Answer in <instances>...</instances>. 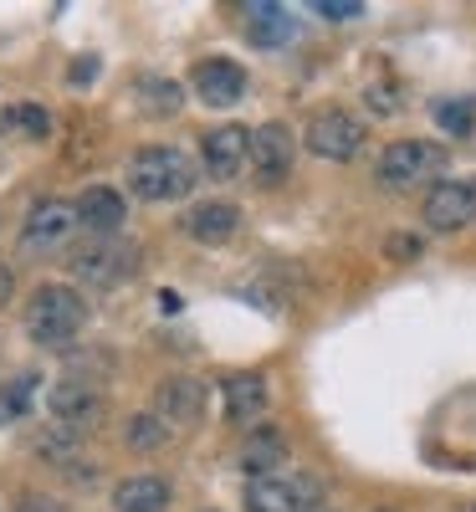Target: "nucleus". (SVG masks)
I'll list each match as a JSON object with an SVG mask.
<instances>
[{"label":"nucleus","mask_w":476,"mask_h":512,"mask_svg":"<svg viewBox=\"0 0 476 512\" xmlns=\"http://www.w3.org/2000/svg\"><path fill=\"white\" fill-rule=\"evenodd\" d=\"M123 441L134 446V451H159L169 441V420H159L154 410L149 415H134V420L123 425Z\"/></svg>","instance_id":"nucleus-22"},{"label":"nucleus","mask_w":476,"mask_h":512,"mask_svg":"<svg viewBox=\"0 0 476 512\" xmlns=\"http://www.w3.org/2000/svg\"><path fill=\"white\" fill-rule=\"evenodd\" d=\"M200 180V169L185 149L175 144H149L128 159V190L149 205H169V200H185Z\"/></svg>","instance_id":"nucleus-1"},{"label":"nucleus","mask_w":476,"mask_h":512,"mask_svg":"<svg viewBox=\"0 0 476 512\" xmlns=\"http://www.w3.org/2000/svg\"><path fill=\"white\" fill-rule=\"evenodd\" d=\"M323 482L308 472H277L262 482H246V512H318Z\"/></svg>","instance_id":"nucleus-6"},{"label":"nucleus","mask_w":476,"mask_h":512,"mask_svg":"<svg viewBox=\"0 0 476 512\" xmlns=\"http://www.w3.org/2000/svg\"><path fill=\"white\" fill-rule=\"evenodd\" d=\"M11 292H16V272H11L6 262H0V308L11 303Z\"/></svg>","instance_id":"nucleus-27"},{"label":"nucleus","mask_w":476,"mask_h":512,"mask_svg":"<svg viewBox=\"0 0 476 512\" xmlns=\"http://www.w3.org/2000/svg\"><path fill=\"white\" fill-rule=\"evenodd\" d=\"M11 512H67L62 502H52V497H21Z\"/></svg>","instance_id":"nucleus-26"},{"label":"nucleus","mask_w":476,"mask_h":512,"mask_svg":"<svg viewBox=\"0 0 476 512\" xmlns=\"http://www.w3.org/2000/svg\"><path fill=\"white\" fill-rule=\"evenodd\" d=\"M364 139H369V128H364V118H354L349 108H323V113H313L308 134H302V144H308L318 159H333V164L354 159V154L364 149Z\"/></svg>","instance_id":"nucleus-7"},{"label":"nucleus","mask_w":476,"mask_h":512,"mask_svg":"<svg viewBox=\"0 0 476 512\" xmlns=\"http://www.w3.org/2000/svg\"><path fill=\"white\" fill-rule=\"evenodd\" d=\"M236 461H241V472H246L251 482L277 477V466H287V436L277 431V425H256Z\"/></svg>","instance_id":"nucleus-16"},{"label":"nucleus","mask_w":476,"mask_h":512,"mask_svg":"<svg viewBox=\"0 0 476 512\" xmlns=\"http://www.w3.org/2000/svg\"><path fill=\"white\" fill-rule=\"evenodd\" d=\"M139 93H144V113L149 118H175L185 108V88L175 77H139Z\"/></svg>","instance_id":"nucleus-20"},{"label":"nucleus","mask_w":476,"mask_h":512,"mask_svg":"<svg viewBox=\"0 0 476 512\" xmlns=\"http://www.w3.org/2000/svg\"><path fill=\"white\" fill-rule=\"evenodd\" d=\"M236 226H241V210L231 200H205V205H195L185 216V231L200 246H226L236 236Z\"/></svg>","instance_id":"nucleus-17"},{"label":"nucleus","mask_w":476,"mask_h":512,"mask_svg":"<svg viewBox=\"0 0 476 512\" xmlns=\"http://www.w3.org/2000/svg\"><path fill=\"white\" fill-rule=\"evenodd\" d=\"M47 410H52V420L62 425V431L82 436V431H88V425L103 415V390H98V379H88V374L57 379L52 390H47Z\"/></svg>","instance_id":"nucleus-8"},{"label":"nucleus","mask_w":476,"mask_h":512,"mask_svg":"<svg viewBox=\"0 0 476 512\" xmlns=\"http://www.w3.org/2000/svg\"><path fill=\"white\" fill-rule=\"evenodd\" d=\"M67 267L82 287H118L139 272V246L128 236H82V246H72Z\"/></svg>","instance_id":"nucleus-4"},{"label":"nucleus","mask_w":476,"mask_h":512,"mask_svg":"<svg viewBox=\"0 0 476 512\" xmlns=\"http://www.w3.org/2000/svg\"><path fill=\"white\" fill-rule=\"evenodd\" d=\"M313 16H323V21H354V16H364V0H313Z\"/></svg>","instance_id":"nucleus-24"},{"label":"nucleus","mask_w":476,"mask_h":512,"mask_svg":"<svg viewBox=\"0 0 476 512\" xmlns=\"http://www.w3.org/2000/svg\"><path fill=\"white\" fill-rule=\"evenodd\" d=\"M190 88H195L210 108H231V103L246 98V67L231 62V57H205V62H195V72H190Z\"/></svg>","instance_id":"nucleus-12"},{"label":"nucleus","mask_w":476,"mask_h":512,"mask_svg":"<svg viewBox=\"0 0 476 512\" xmlns=\"http://www.w3.org/2000/svg\"><path fill=\"white\" fill-rule=\"evenodd\" d=\"M77 231H82L77 200H41V205H31V216H26V226H21L16 251L26 256V262H41V256L67 251Z\"/></svg>","instance_id":"nucleus-5"},{"label":"nucleus","mask_w":476,"mask_h":512,"mask_svg":"<svg viewBox=\"0 0 476 512\" xmlns=\"http://www.w3.org/2000/svg\"><path fill=\"white\" fill-rule=\"evenodd\" d=\"M446 164H451V154L436 139H395L379 154V185L384 190H420L430 180L441 185Z\"/></svg>","instance_id":"nucleus-3"},{"label":"nucleus","mask_w":476,"mask_h":512,"mask_svg":"<svg viewBox=\"0 0 476 512\" xmlns=\"http://www.w3.org/2000/svg\"><path fill=\"white\" fill-rule=\"evenodd\" d=\"M200 164L210 180H236L241 169L251 164V134L241 123H221L200 139Z\"/></svg>","instance_id":"nucleus-11"},{"label":"nucleus","mask_w":476,"mask_h":512,"mask_svg":"<svg viewBox=\"0 0 476 512\" xmlns=\"http://www.w3.org/2000/svg\"><path fill=\"white\" fill-rule=\"evenodd\" d=\"M267 410V379L262 374H231L226 379V415L231 425H251Z\"/></svg>","instance_id":"nucleus-19"},{"label":"nucleus","mask_w":476,"mask_h":512,"mask_svg":"<svg viewBox=\"0 0 476 512\" xmlns=\"http://www.w3.org/2000/svg\"><path fill=\"white\" fill-rule=\"evenodd\" d=\"M436 123L446 134H471V103H436Z\"/></svg>","instance_id":"nucleus-23"},{"label":"nucleus","mask_w":476,"mask_h":512,"mask_svg":"<svg viewBox=\"0 0 476 512\" xmlns=\"http://www.w3.org/2000/svg\"><path fill=\"white\" fill-rule=\"evenodd\" d=\"M297 36V16L287 6H277V0H251L246 6V41L251 47H287V41Z\"/></svg>","instance_id":"nucleus-15"},{"label":"nucleus","mask_w":476,"mask_h":512,"mask_svg":"<svg viewBox=\"0 0 476 512\" xmlns=\"http://www.w3.org/2000/svg\"><path fill=\"white\" fill-rule=\"evenodd\" d=\"M425 226L430 231H461L476 221V180H441V185H430L425 195Z\"/></svg>","instance_id":"nucleus-10"},{"label":"nucleus","mask_w":476,"mask_h":512,"mask_svg":"<svg viewBox=\"0 0 476 512\" xmlns=\"http://www.w3.org/2000/svg\"><path fill=\"white\" fill-rule=\"evenodd\" d=\"M389 251H395V256H420V241L415 236H395V241H389Z\"/></svg>","instance_id":"nucleus-28"},{"label":"nucleus","mask_w":476,"mask_h":512,"mask_svg":"<svg viewBox=\"0 0 476 512\" xmlns=\"http://www.w3.org/2000/svg\"><path fill=\"white\" fill-rule=\"evenodd\" d=\"M77 221H82V236H123V221H128V205L118 190L108 185H88L77 195Z\"/></svg>","instance_id":"nucleus-13"},{"label":"nucleus","mask_w":476,"mask_h":512,"mask_svg":"<svg viewBox=\"0 0 476 512\" xmlns=\"http://www.w3.org/2000/svg\"><path fill=\"white\" fill-rule=\"evenodd\" d=\"M11 118H16V123H26L36 139H41V134H47V128H52V118L41 113V108H11Z\"/></svg>","instance_id":"nucleus-25"},{"label":"nucleus","mask_w":476,"mask_h":512,"mask_svg":"<svg viewBox=\"0 0 476 512\" xmlns=\"http://www.w3.org/2000/svg\"><path fill=\"white\" fill-rule=\"evenodd\" d=\"M113 507L118 512H164L169 507V482L164 477H123L113 487Z\"/></svg>","instance_id":"nucleus-18"},{"label":"nucleus","mask_w":476,"mask_h":512,"mask_svg":"<svg viewBox=\"0 0 476 512\" xmlns=\"http://www.w3.org/2000/svg\"><path fill=\"white\" fill-rule=\"evenodd\" d=\"M292 159H297V139H292L287 123L251 128V175H256V185H282L292 175Z\"/></svg>","instance_id":"nucleus-9"},{"label":"nucleus","mask_w":476,"mask_h":512,"mask_svg":"<svg viewBox=\"0 0 476 512\" xmlns=\"http://www.w3.org/2000/svg\"><path fill=\"white\" fill-rule=\"evenodd\" d=\"M36 374H16L11 384H0V425H11V420H21L26 410H31V400H36Z\"/></svg>","instance_id":"nucleus-21"},{"label":"nucleus","mask_w":476,"mask_h":512,"mask_svg":"<svg viewBox=\"0 0 476 512\" xmlns=\"http://www.w3.org/2000/svg\"><path fill=\"white\" fill-rule=\"evenodd\" d=\"M205 379H164L159 384V395H154V415L169 420V425H195L205 415Z\"/></svg>","instance_id":"nucleus-14"},{"label":"nucleus","mask_w":476,"mask_h":512,"mask_svg":"<svg viewBox=\"0 0 476 512\" xmlns=\"http://www.w3.org/2000/svg\"><path fill=\"white\" fill-rule=\"evenodd\" d=\"M159 313H180V292H159Z\"/></svg>","instance_id":"nucleus-29"},{"label":"nucleus","mask_w":476,"mask_h":512,"mask_svg":"<svg viewBox=\"0 0 476 512\" xmlns=\"http://www.w3.org/2000/svg\"><path fill=\"white\" fill-rule=\"evenodd\" d=\"M88 328V303L82 292L67 282H41L31 292V308H26V338L36 349H67L72 338Z\"/></svg>","instance_id":"nucleus-2"}]
</instances>
